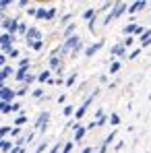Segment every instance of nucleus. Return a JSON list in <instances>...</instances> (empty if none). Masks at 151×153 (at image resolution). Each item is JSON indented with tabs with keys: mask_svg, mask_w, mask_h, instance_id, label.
<instances>
[{
	"mask_svg": "<svg viewBox=\"0 0 151 153\" xmlns=\"http://www.w3.org/2000/svg\"><path fill=\"white\" fill-rule=\"evenodd\" d=\"M77 79H79V73H77V71H73V73L68 75V79L64 81V85H66V87H73V85L77 83Z\"/></svg>",
	"mask_w": 151,
	"mask_h": 153,
	"instance_id": "aec40b11",
	"label": "nucleus"
},
{
	"mask_svg": "<svg viewBox=\"0 0 151 153\" xmlns=\"http://www.w3.org/2000/svg\"><path fill=\"white\" fill-rule=\"evenodd\" d=\"M0 112H2V114H10V112H13V103H4L2 102V110H0Z\"/></svg>",
	"mask_w": 151,
	"mask_h": 153,
	"instance_id": "473e14b6",
	"label": "nucleus"
},
{
	"mask_svg": "<svg viewBox=\"0 0 151 153\" xmlns=\"http://www.w3.org/2000/svg\"><path fill=\"white\" fill-rule=\"evenodd\" d=\"M71 23H73V13H66V15L60 19V25L66 27V25H71Z\"/></svg>",
	"mask_w": 151,
	"mask_h": 153,
	"instance_id": "393cba45",
	"label": "nucleus"
},
{
	"mask_svg": "<svg viewBox=\"0 0 151 153\" xmlns=\"http://www.w3.org/2000/svg\"><path fill=\"white\" fill-rule=\"evenodd\" d=\"M4 19H6V17H4V15H2V13H0V23H2V21H4Z\"/></svg>",
	"mask_w": 151,
	"mask_h": 153,
	"instance_id": "052dcab7",
	"label": "nucleus"
},
{
	"mask_svg": "<svg viewBox=\"0 0 151 153\" xmlns=\"http://www.w3.org/2000/svg\"><path fill=\"white\" fill-rule=\"evenodd\" d=\"M10 137H13V139H15V137L19 139V137H21V128H13V130H10Z\"/></svg>",
	"mask_w": 151,
	"mask_h": 153,
	"instance_id": "49530a36",
	"label": "nucleus"
},
{
	"mask_svg": "<svg viewBox=\"0 0 151 153\" xmlns=\"http://www.w3.org/2000/svg\"><path fill=\"white\" fill-rule=\"evenodd\" d=\"M75 112H77L75 105H64V110H62V114H64V116H75Z\"/></svg>",
	"mask_w": 151,
	"mask_h": 153,
	"instance_id": "c85d7f7f",
	"label": "nucleus"
},
{
	"mask_svg": "<svg viewBox=\"0 0 151 153\" xmlns=\"http://www.w3.org/2000/svg\"><path fill=\"white\" fill-rule=\"evenodd\" d=\"M81 153H95V149H93V147H83Z\"/></svg>",
	"mask_w": 151,
	"mask_h": 153,
	"instance_id": "864d4df0",
	"label": "nucleus"
},
{
	"mask_svg": "<svg viewBox=\"0 0 151 153\" xmlns=\"http://www.w3.org/2000/svg\"><path fill=\"white\" fill-rule=\"evenodd\" d=\"M46 17H48V8H46V6H37L35 19H37V21H46Z\"/></svg>",
	"mask_w": 151,
	"mask_h": 153,
	"instance_id": "a211bd4d",
	"label": "nucleus"
},
{
	"mask_svg": "<svg viewBox=\"0 0 151 153\" xmlns=\"http://www.w3.org/2000/svg\"><path fill=\"white\" fill-rule=\"evenodd\" d=\"M46 149H48V141H44V143H39V145L35 147V151H33V153H44Z\"/></svg>",
	"mask_w": 151,
	"mask_h": 153,
	"instance_id": "7c9ffc66",
	"label": "nucleus"
},
{
	"mask_svg": "<svg viewBox=\"0 0 151 153\" xmlns=\"http://www.w3.org/2000/svg\"><path fill=\"white\" fill-rule=\"evenodd\" d=\"M15 73H17V71H15V68H13L10 64H6V66H4V68L0 71V81H4V83H6V79H8V76H13Z\"/></svg>",
	"mask_w": 151,
	"mask_h": 153,
	"instance_id": "9b49d317",
	"label": "nucleus"
},
{
	"mask_svg": "<svg viewBox=\"0 0 151 153\" xmlns=\"http://www.w3.org/2000/svg\"><path fill=\"white\" fill-rule=\"evenodd\" d=\"M147 6H149V2H147V0H137V2H130V4H128V10H126V13H128V15H135V13L145 10Z\"/></svg>",
	"mask_w": 151,
	"mask_h": 153,
	"instance_id": "0eeeda50",
	"label": "nucleus"
},
{
	"mask_svg": "<svg viewBox=\"0 0 151 153\" xmlns=\"http://www.w3.org/2000/svg\"><path fill=\"white\" fill-rule=\"evenodd\" d=\"M29 64H31L29 58H21V60H19V68H29Z\"/></svg>",
	"mask_w": 151,
	"mask_h": 153,
	"instance_id": "a19ab883",
	"label": "nucleus"
},
{
	"mask_svg": "<svg viewBox=\"0 0 151 153\" xmlns=\"http://www.w3.org/2000/svg\"><path fill=\"white\" fill-rule=\"evenodd\" d=\"M106 122H110V116H106V114H103L101 118H97V120H95V124H97V126H103Z\"/></svg>",
	"mask_w": 151,
	"mask_h": 153,
	"instance_id": "c9c22d12",
	"label": "nucleus"
},
{
	"mask_svg": "<svg viewBox=\"0 0 151 153\" xmlns=\"http://www.w3.org/2000/svg\"><path fill=\"white\" fill-rule=\"evenodd\" d=\"M50 79H52V71L50 68H46V71H42V73L37 75V81H39V83H48Z\"/></svg>",
	"mask_w": 151,
	"mask_h": 153,
	"instance_id": "dca6fc26",
	"label": "nucleus"
},
{
	"mask_svg": "<svg viewBox=\"0 0 151 153\" xmlns=\"http://www.w3.org/2000/svg\"><path fill=\"white\" fill-rule=\"evenodd\" d=\"M27 91H29V87H27V85H21V87L17 89V97H23V95H27Z\"/></svg>",
	"mask_w": 151,
	"mask_h": 153,
	"instance_id": "c756f323",
	"label": "nucleus"
},
{
	"mask_svg": "<svg viewBox=\"0 0 151 153\" xmlns=\"http://www.w3.org/2000/svg\"><path fill=\"white\" fill-rule=\"evenodd\" d=\"M6 64H8V56H6V54H2V52H0V68H4V66H6Z\"/></svg>",
	"mask_w": 151,
	"mask_h": 153,
	"instance_id": "4c0bfd02",
	"label": "nucleus"
},
{
	"mask_svg": "<svg viewBox=\"0 0 151 153\" xmlns=\"http://www.w3.org/2000/svg\"><path fill=\"white\" fill-rule=\"evenodd\" d=\"M10 153H25V147H15Z\"/></svg>",
	"mask_w": 151,
	"mask_h": 153,
	"instance_id": "5fc2aeb1",
	"label": "nucleus"
},
{
	"mask_svg": "<svg viewBox=\"0 0 151 153\" xmlns=\"http://www.w3.org/2000/svg\"><path fill=\"white\" fill-rule=\"evenodd\" d=\"M19 17H6L2 23H0V27L4 29V33H10V35H17V31H19Z\"/></svg>",
	"mask_w": 151,
	"mask_h": 153,
	"instance_id": "f257e3e1",
	"label": "nucleus"
},
{
	"mask_svg": "<svg viewBox=\"0 0 151 153\" xmlns=\"http://www.w3.org/2000/svg\"><path fill=\"white\" fill-rule=\"evenodd\" d=\"M62 151V141H58V143H54L50 149H48V153H60Z\"/></svg>",
	"mask_w": 151,
	"mask_h": 153,
	"instance_id": "cd10ccee",
	"label": "nucleus"
},
{
	"mask_svg": "<svg viewBox=\"0 0 151 153\" xmlns=\"http://www.w3.org/2000/svg\"><path fill=\"white\" fill-rule=\"evenodd\" d=\"M85 134H87V126L77 128V130H75V139H73V141H75V143H81V141L85 139Z\"/></svg>",
	"mask_w": 151,
	"mask_h": 153,
	"instance_id": "2eb2a0df",
	"label": "nucleus"
},
{
	"mask_svg": "<svg viewBox=\"0 0 151 153\" xmlns=\"http://www.w3.org/2000/svg\"><path fill=\"white\" fill-rule=\"evenodd\" d=\"M126 48L122 42H118V44H114L112 48H110V54H112V58H126Z\"/></svg>",
	"mask_w": 151,
	"mask_h": 153,
	"instance_id": "423d86ee",
	"label": "nucleus"
},
{
	"mask_svg": "<svg viewBox=\"0 0 151 153\" xmlns=\"http://www.w3.org/2000/svg\"><path fill=\"white\" fill-rule=\"evenodd\" d=\"M31 50H35V52H42V50H44V39H39V42H35V44L31 46Z\"/></svg>",
	"mask_w": 151,
	"mask_h": 153,
	"instance_id": "f704fd0d",
	"label": "nucleus"
},
{
	"mask_svg": "<svg viewBox=\"0 0 151 153\" xmlns=\"http://www.w3.org/2000/svg\"><path fill=\"white\" fill-rule=\"evenodd\" d=\"M25 122H27V116H25V114H19V116L15 118V122H13V124H15V128H21Z\"/></svg>",
	"mask_w": 151,
	"mask_h": 153,
	"instance_id": "412c9836",
	"label": "nucleus"
},
{
	"mask_svg": "<svg viewBox=\"0 0 151 153\" xmlns=\"http://www.w3.org/2000/svg\"><path fill=\"white\" fill-rule=\"evenodd\" d=\"M4 87H6V83H4V81H0V91H2Z\"/></svg>",
	"mask_w": 151,
	"mask_h": 153,
	"instance_id": "bf43d9fd",
	"label": "nucleus"
},
{
	"mask_svg": "<svg viewBox=\"0 0 151 153\" xmlns=\"http://www.w3.org/2000/svg\"><path fill=\"white\" fill-rule=\"evenodd\" d=\"M145 153H147V151H145Z\"/></svg>",
	"mask_w": 151,
	"mask_h": 153,
	"instance_id": "e2e57ef3",
	"label": "nucleus"
},
{
	"mask_svg": "<svg viewBox=\"0 0 151 153\" xmlns=\"http://www.w3.org/2000/svg\"><path fill=\"white\" fill-rule=\"evenodd\" d=\"M21 110H23V105H21V103H19V102H13V112H21Z\"/></svg>",
	"mask_w": 151,
	"mask_h": 153,
	"instance_id": "09e8293b",
	"label": "nucleus"
},
{
	"mask_svg": "<svg viewBox=\"0 0 151 153\" xmlns=\"http://www.w3.org/2000/svg\"><path fill=\"white\" fill-rule=\"evenodd\" d=\"M110 124H112L114 128H116L118 124H120V116H118L116 112H112V114H110Z\"/></svg>",
	"mask_w": 151,
	"mask_h": 153,
	"instance_id": "a878e982",
	"label": "nucleus"
},
{
	"mask_svg": "<svg viewBox=\"0 0 151 153\" xmlns=\"http://www.w3.org/2000/svg\"><path fill=\"white\" fill-rule=\"evenodd\" d=\"M0 71H2V68H0Z\"/></svg>",
	"mask_w": 151,
	"mask_h": 153,
	"instance_id": "680f3d73",
	"label": "nucleus"
},
{
	"mask_svg": "<svg viewBox=\"0 0 151 153\" xmlns=\"http://www.w3.org/2000/svg\"><path fill=\"white\" fill-rule=\"evenodd\" d=\"M106 151H108V147H106V145L101 143V145H100V149H97V151H95V153H106Z\"/></svg>",
	"mask_w": 151,
	"mask_h": 153,
	"instance_id": "6e6d98bb",
	"label": "nucleus"
},
{
	"mask_svg": "<svg viewBox=\"0 0 151 153\" xmlns=\"http://www.w3.org/2000/svg\"><path fill=\"white\" fill-rule=\"evenodd\" d=\"M27 76H29V68H17V73H15V81H19V83L23 85Z\"/></svg>",
	"mask_w": 151,
	"mask_h": 153,
	"instance_id": "f8f14e48",
	"label": "nucleus"
},
{
	"mask_svg": "<svg viewBox=\"0 0 151 153\" xmlns=\"http://www.w3.org/2000/svg\"><path fill=\"white\" fill-rule=\"evenodd\" d=\"M33 81H37V75H31V73H29V76L25 79V83H23V85H27V87H29V85H31Z\"/></svg>",
	"mask_w": 151,
	"mask_h": 153,
	"instance_id": "37998d69",
	"label": "nucleus"
},
{
	"mask_svg": "<svg viewBox=\"0 0 151 153\" xmlns=\"http://www.w3.org/2000/svg\"><path fill=\"white\" fill-rule=\"evenodd\" d=\"M100 13H97V8H87V10H83V15H81V19H85L87 23L91 21V19H95Z\"/></svg>",
	"mask_w": 151,
	"mask_h": 153,
	"instance_id": "ddd939ff",
	"label": "nucleus"
},
{
	"mask_svg": "<svg viewBox=\"0 0 151 153\" xmlns=\"http://www.w3.org/2000/svg\"><path fill=\"white\" fill-rule=\"evenodd\" d=\"M122 147H124V141H118L116 145H114V151L118 153V151H122Z\"/></svg>",
	"mask_w": 151,
	"mask_h": 153,
	"instance_id": "de8ad7c7",
	"label": "nucleus"
},
{
	"mask_svg": "<svg viewBox=\"0 0 151 153\" xmlns=\"http://www.w3.org/2000/svg\"><path fill=\"white\" fill-rule=\"evenodd\" d=\"M75 31H77V23H71V25H66V27H64V31H62V37H64V39H68V37L77 35Z\"/></svg>",
	"mask_w": 151,
	"mask_h": 153,
	"instance_id": "4468645a",
	"label": "nucleus"
},
{
	"mask_svg": "<svg viewBox=\"0 0 151 153\" xmlns=\"http://www.w3.org/2000/svg\"><path fill=\"white\" fill-rule=\"evenodd\" d=\"M56 15H58V8H56V6H50V8H48V17H46V21H54Z\"/></svg>",
	"mask_w": 151,
	"mask_h": 153,
	"instance_id": "b1692460",
	"label": "nucleus"
},
{
	"mask_svg": "<svg viewBox=\"0 0 151 153\" xmlns=\"http://www.w3.org/2000/svg\"><path fill=\"white\" fill-rule=\"evenodd\" d=\"M10 4H13L10 0H0V13H4V10H6V8L10 6Z\"/></svg>",
	"mask_w": 151,
	"mask_h": 153,
	"instance_id": "e433bc0d",
	"label": "nucleus"
},
{
	"mask_svg": "<svg viewBox=\"0 0 151 153\" xmlns=\"http://www.w3.org/2000/svg\"><path fill=\"white\" fill-rule=\"evenodd\" d=\"M73 147H75V141H66V143L62 145V151H60V153H71V151H73Z\"/></svg>",
	"mask_w": 151,
	"mask_h": 153,
	"instance_id": "bb28decb",
	"label": "nucleus"
},
{
	"mask_svg": "<svg viewBox=\"0 0 151 153\" xmlns=\"http://www.w3.org/2000/svg\"><path fill=\"white\" fill-rule=\"evenodd\" d=\"M141 52H143V50H141V48H135V50H132V52H130V54H128V60H135V58H137V56H139Z\"/></svg>",
	"mask_w": 151,
	"mask_h": 153,
	"instance_id": "ea45409f",
	"label": "nucleus"
},
{
	"mask_svg": "<svg viewBox=\"0 0 151 153\" xmlns=\"http://www.w3.org/2000/svg\"><path fill=\"white\" fill-rule=\"evenodd\" d=\"M137 25H139V23H128V25H124V27H122V33H124L126 37H128V35H135Z\"/></svg>",
	"mask_w": 151,
	"mask_h": 153,
	"instance_id": "6ab92c4d",
	"label": "nucleus"
},
{
	"mask_svg": "<svg viewBox=\"0 0 151 153\" xmlns=\"http://www.w3.org/2000/svg\"><path fill=\"white\" fill-rule=\"evenodd\" d=\"M39 39H44V33H42L35 25H31V27H29V31H27V35H25L27 48H31V46H33L35 42H39Z\"/></svg>",
	"mask_w": 151,
	"mask_h": 153,
	"instance_id": "f03ea898",
	"label": "nucleus"
},
{
	"mask_svg": "<svg viewBox=\"0 0 151 153\" xmlns=\"http://www.w3.org/2000/svg\"><path fill=\"white\" fill-rule=\"evenodd\" d=\"M126 10H128V4H126V2H114V6H112V10H110V13H112V17H114V19H120Z\"/></svg>",
	"mask_w": 151,
	"mask_h": 153,
	"instance_id": "6e6552de",
	"label": "nucleus"
},
{
	"mask_svg": "<svg viewBox=\"0 0 151 153\" xmlns=\"http://www.w3.org/2000/svg\"><path fill=\"white\" fill-rule=\"evenodd\" d=\"M135 42H137V37H135V35H128V37H126V39H124V42H122V44H124L126 48H130V46H132Z\"/></svg>",
	"mask_w": 151,
	"mask_h": 153,
	"instance_id": "72a5a7b5",
	"label": "nucleus"
},
{
	"mask_svg": "<svg viewBox=\"0 0 151 153\" xmlns=\"http://www.w3.org/2000/svg\"><path fill=\"white\" fill-rule=\"evenodd\" d=\"M15 97H17V89L4 87V89L0 91V102H4V103H13V102H15Z\"/></svg>",
	"mask_w": 151,
	"mask_h": 153,
	"instance_id": "39448f33",
	"label": "nucleus"
},
{
	"mask_svg": "<svg viewBox=\"0 0 151 153\" xmlns=\"http://www.w3.org/2000/svg\"><path fill=\"white\" fill-rule=\"evenodd\" d=\"M145 31H147V29H145L143 25H137V29H135V37H141V35H143Z\"/></svg>",
	"mask_w": 151,
	"mask_h": 153,
	"instance_id": "58836bf2",
	"label": "nucleus"
},
{
	"mask_svg": "<svg viewBox=\"0 0 151 153\" xmlns=\"http://www.w3.org/2000/svg\"><path fill=\"white\" fill-rule=\"evenodd\" d=\"M114 139H116V128H114V130H112V132H110V134H108V137H106V139H103L101 143H103V145L108 147V145H112V143H114Z\"/></svg>",
	"mask_w": 151,
	"mask_h": 153,
	"instance_id": "4be33fe9",
	"label": "nucleus"
},
{
	"mask_svg": "<svg viewBox=\"0 0 151 153\" xmlns=\"http://www.w3.org/2000/svg\"><path fill=\"white\" fill-rule=\"evenodd\" d=\"M120 68H122V64H120L118 60H114V62L110 64V75H116V73H118Z\"/></svg>",
	"mask_w": 151,
	"mask_h": 153,
	"instance_id": "5701e85b",
	"label": "nucleus"
},
{
	"mask_svg": "<svg viewBox=\"0 0 151 153\" xmlns=\"http://www.w3.org/2000/svg\"><path fill=\"white\" fill-rule=\"evenodd\" d=\"M33 137H35V132L31 130V132H27V134H25V141H27V143H31V141H33Z\"/></svg>",
	"mask_w": 151,
	"mask_h": 153,
	"instance_id": "8fccbe9b",
	"label": "nucleus"
},
{
	"mask_svg": "<svg viewBox=\"0 0 151 153\" xmlns=\"http://www.w3.org/2000/svg\"><path fill=\"white\" fill-rule=\"evenodd\" d=\"M48 122H50V112L48 110H44V112H39L37 114V118H35V130H42V132H46V128H48Z\"/></svg>",
	"mask_w": 151,
	"mask_h": 153,
	"instance_id": "7ed1b4c3",
	"label": "nucleus"
},
{
	"mask_svg": "<svg viewBox=\"0 0 151 153\" xmlns=\"http://www.w3.org/2000/svg\"><path fill=\"white\" fill-rule=\"evenodd\" d=\"M10 130H13V128H10V126H0V137L4 139L6 134H10Z\"/></svg>",
	"mask_w": 151,
	"mask_h": 153,
	"instance_id": "79ce46f5",
	"label": "nucleus"
},
{
	"mask_svg": "<svg viewBox=\"0 0 151 153\" xmlns=\"http://www.w3.org/2000/svg\"><path fill=\"white\" fill-rule=\"evenodd\" d=\"M103 46H106V39H97L95 44H91V46H87V48L83 50V56H85V58H91V56H93V54H97Z\"/></svg>",
	"mask_w": 151,
	"mask_h": 153,
	"instance_id": "20e7f679",
	"label": "nucleus"
},
{
	"mask_svg": "<svg viewBox=\"0 0 151 153\" xmlns=\"http://www.w3.org/2000/svg\"><path fill=\"white\" fill-rule=\"evenodd\" d=\"M8 58H19V50H17V48H13V52L8 54Z\"/></svg>",
	"mask_w": 151,
	"mask_h": 153,
	"instance_id": "603ef678",
	"label": "nucleus"
},
{
	"mask_svg": "<svg viewBox=\"0 0 151 153\" xmlns=\"http://www.w3.org/2000/svg\"><path fill=\"white\" fill-rule=\"evenodd\" d=\"M66 102V95H64V93H62V95H58V103H64Z\"/></svg>",
	"mask_w": 151,
	"mask_h": 153,
	"instance_id": "13d9d810",
	"label": "nucleus"
},
{
	"mask_svg": "<svg viewBox=\"0 0 151 153\" xmlns=\"http://www.w3.org/2000/svg\"><path fill=\"white\" fill-rule=\"evenodd\" d=\"M48 68L50 71H60L62 68V58L60 56H50L48 58Z\"/></svg>",
	"mask_w": 151,
	"mask_h": 153,
	"instance_id": "1a4fd4ad",
	"label": "nucleus"
},
{
	"mask_svg": "<svg viewBox=\"0 0 151 153\" xmlns=\"http://www.w3.org/2000/svg\"><path fill=\"white\" fill-rule=\"evenodd\" d=\"M93 128H97V124H95V120H93V122H89V124H87V130H93Z\"/></svg>",
	"mask_w": 151,
	"mask_h": 153,
	"instance_id": "4d7b16f0",
	"label": "nucleus"
},
{
	"mask_svg": "<svg viewBox=\"0 0 151 153\" xmlns=\"http://www.w3.org/2000/svg\"><path fill=\"white\" fill-rule=\"evenodd\" d=\"M31 95H33L35 100H42V97H44V89H42V87H39V89H33Z\"/></svg>",
	"mask_w": 151,
	"mask_h": 153,
	"instance_id": "2f4dec72",
	"label": "nucleus"
},
{
	"mask_svg": "<svg viewBox=\"0 0 151 153\" xmlns=\"http://www.w3.org/2000/svg\"><path fill=\"white\" fill-rule=\"evenodd\" d=\"M139 44H141V46H139L141 50H145L147 46H151V29H147V31L139 37Z\"/></svg>",
	"mask_w": 151,
	"mask_h": 153,
	"instance_id": "9d476101",
	"label": "nucleus"
},
{
	"mask_svg": "<svg viewBox=\"0 0 151 153\" xmlns=\"http://www.w3.org/2000/svg\"><path fill=\"white\" fill-rule=\"evenodd\" d=\"M35 13H37V6H35V8H33V6L27 8V15H29V17H35Z\"/></svg>",
	"mask_w": 151,
	"mask_h": 153,
	"instance_id": "3c124183",
	"label": "nucleus"
},
{
	"mask_svg": "<svg viewBox=\"0 0 151 153\" xmlns=\"http://www.w3.org/2000/svg\"><path fill=\"white\" fill-rule=\"evenodd\" d=\"M112 21H114V17H112V13H108V15L103 17V23H101V25H110Z\"/></svg>",
	"mask_w": 151,
	"mask_h": 153,
	"instance_id": "c03bdc74",
	"label": "nucleus"
},
{
	"mask_svg": "<svg viewBox=\"0 0 151 153\" xmlns=\"http://www.w3.org/2000/svg\"><path fill=\"white\" fill-rule=\"evenodd\" d=\"M17 6H19V8H29V0H19V2H17Z\"/></svg>",
	"mask_w": 151,
	"mask_h": 153,
	"instance_id": "a18cd8bd",
	"label": "nucleus"
},
{
	"mask_svg": "<svg viewBox=\"0 0 151 153\" xmlns=\"http://www.w3.org/2000/svg\"><path fill=\"white\" fill-rule=\"evenodd\" d=\"M13 149H15V141L4 139V143H2V147H0V151H2V153H10Z\"/></svg>",
	"mask_w": 151,
	"mask_h": 153,
	"instance_id": "f3484780",
	"label": "nucleus"
}]
</instances>
